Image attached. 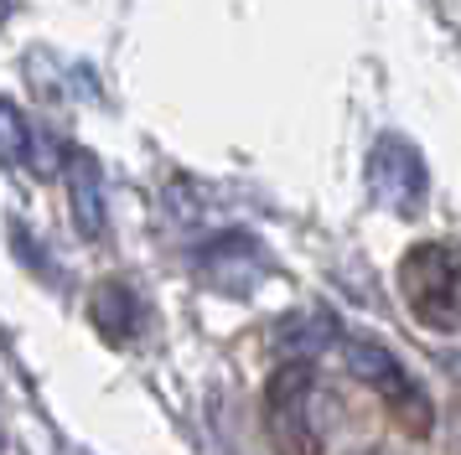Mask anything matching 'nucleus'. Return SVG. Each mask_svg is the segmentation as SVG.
I'll use <instances>...</instances> for the list:
<instances>
[{"label":"nucleus","instance_id":"obj_5","mask_svg":"<svg viewBox=\"0 0 461 455\" xmlns=\"http://www.w3.org/2000/svg\"><path fill=\"white\" fill-rule=\"evenodd\" d=\"M68 202H73V223L84 238H99L104 233V176H99V161L88 150H73L68 156Z\"/></svg>","mask_w":461,"mask_h":455},{"label":"nucleus","instance_id":"obj_7","mask_svg":"<svg viewBox=\"0 0 461 455\" xmlns=\"http://www.w3.org/2000/svg\"><path fill=\"white\" fill-rule=\"evenodd\" d=\"M88 316H94V326L104 331L109 342H130V336L140 331V321H146V306H140V295H135L130 285L109 280V285L94 290V306H88Z\"/></svg>","mask_w":461,"mask_h":455},{"label":"nucleus","instance_id":"obj_1","mask_svg":"<svg viewBox=\"0 0 461 455\" xmlns=\"http://www.w3.org/2000/svg\"><path fill=\"white\" fill-rule=\"evenodd\" d=\"M399 290L420 326L461 331V254L451 244H415L399 259Z\"/></svg>","mask_w":461,"mask_h":455},{"label":"nucleus","instance_id":"obj_2","mask_svg":"<svg viewBox=\"0 0 461 455\" xmlns=\"http://www.w3.org/2000/svg\"><path fill=\"white\" fill-rule=\"evenodd\" d=\"M342 357H348V372H353L368 393H378V398L389 404V414H394L404 430L430 434V424H436L430 398H425V388L404 372V362H399L384 342H374V336H348V342H342Z\"/></svg>","mask_w":461,"mask_h":455},{"label":"nucleus","instance_id":"obj_3","mask_svg":"<svg viewBox=\"0 0 461 455\" xmlns=\"http://www.w3.org/2000/svg\"><path fill=\"white\" fill-rule=\"evenodd\" d=\"M265 419L280 455H321V424H316V378L312 362L295 357L265 388Z\"/></svg>","mask_w":461,"mask_h":455},{"label":"nucleus","instance_id":"obj_4","mask_svg":"<svg viewBox=\"0 0 461 455\" xmlns=\"http://www.w3.org/2000/svg\"><path fill=\"white\" fill-rule=\"evenodd\" d=\"M368 197H374L389 218H420L430 202V171L420 145L404 135H378L368 150Z\"/></svg>","mask_w":461,"mask_h":455},{"label":"nucleus","instance_id":"obj_6","mask_svg":"<svg viewBox=\"0 0 461 455\" xmlns=\"http://www.w3.org/2000/svg\"><path fill=\"white\" fill-rule=\"evenodd\" d=\"M0 161L22 165V171H52V165L68 161V156H58V150L26 124V114L16 109V103L0 99Z\"/></svg>","mask_w":461,"mask_h":455}]
</instances>
